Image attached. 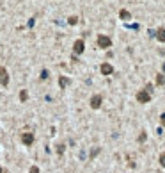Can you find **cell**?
I'll return each instance as SVG.
<instances>
[{"instance_id":"9a60e30c","label":"cell","mask_w":165,"mask_h":173,"mask_svg":"<svg viewBox=\"0 0 165 173\" xmlns=\"http://www.w3.org/2000/svg\"><path fill=\"white\" fill-rule=\"evenodd\" d=\"M64 150H66L64 145H59V146H57V152H59V154H64Z\"/></svg>"},{"instance_id":"e0dca14e","label":"cell","mask_w":165,"mask_h":173,"mask_svg":"<svg viewBox=\"0 0 165 173\" xmlns=\"http://www.w3.org/2000/svg\"><path fill=\"white\" fill-rule=\"evenodd\" d=\"M30 173H39V168L37 166H30Z\"/></svg>"},{"instance_id":"5bb4252c","label":"cell","mask_w":165,"mask_h":173,"mask_svg":"<svg viewBox=\"0 0 165 173\" xmlns=\"http://www.w3.org/2000/svg\"><path fill=\"white\" fill-rule=\"evenodd\" d=\"M160 164L165 168V154H161V155H160Z\"/></svg>"},{"instance_id":"3957f363","label":"cell","mask_w":165,"mask_h":173,"mask_svg":"<svg viewBox=\"0 0 165 173\" xmlns=\"http://www.w3.org/2000/svg\"><path fill=\"white\" fill-rule=\"evenodd\" d=\"M0 84H2V86L9 84V75H7V70L4 66H0Z\"/></svg>"},{"instance_id":"2e32d148","label":"cell","mask_w":165,"mask_h":173,"mask_svg":"<svg viewBox=\"0 0 165 173\" xmlns=\"http://www.w3.org/2000/svg\"><path fill=\"white\" fill-rule=\"evenodd\" d=\"M98 152H100V148H94L92 152H91V159H92V157H96V154H98Z\"/></svg>"},{"instance_id":"44dd1931","label":"cell","mask_w":165,"mask_h":173,"mask_svg":"<svg viewBox=\"0 0 165 173\" xmlns=\"http://www.w3.org/2000/svg\"><path fill=\"white\" fill-rule=\"evenodd\" d=\"M163 72H165V64H163ZM163 75H165V73H163Z\"/></svg>"},{"instance_id":"ac0fdd59","label":"cell","mask_w":165,"mask_h":173,"mask_svg":"<svg viewBox=\"0 0 165 173\" xmlns=\"http://www.w3.org/2000/svg\"><path fill=\"white\" fill-rule=\"evenodd\" d=\"M144 139H146V132H142V134L138 136V141H144Z\"/></svg>"},{"instance_id":"277c9868","label":"cell","mask_w":165,"mask_h":173,"mask_svg":"<svg viewBox=\"0 0 165 173\" xmlns=\"http://www.w3.org/2000/svg\"><path fill=\"white\" fill-rule=\"evenodd\" d=\"M101 102H103V98H101L100 95H94V96L91 98V107H92V109H100V107H101Z\"/></svg>"},{"instance_id":"8992f818","label":"cell","mask_w":165,"mask_h":173,"mask_svg":"<svg viewBox=\"0 0 165 173\" xmlns=\"http://www.w3.org/2000/svg\"><path fill=\"white\" fill-rule=\"evenodd\" d=\"M84 48H85V43H84V39H78V41H75V47H73L75 54H82V52H84Z\"/></svg>"},{"instance_id":"9c48e42d","label":"cell","mask_w":165,"mask_h":173,"mask_svg":"<svg viewBox=\"0 0 165 173\" xmlns=\"http://www.w3.org/2000/svg\"><path fill=\"white\" fill-rule=\"evenodd\" d=\"M67 84H69V79H67V77H60V79H59V86H60V88H62V89L66 88V86H67Z\"/></svg>"},{"instance_id":"6da1fadb","label":"cell","mask_w":165,"mask_h":173,"mask_svg":"<svg viewBox=\"0 0 165 173\" xmlns=\"http://www.w3.org/2000/svg\"><path fill=\"white\" fill-rule=\"evenodd\" d=\"M98 47H100V48H108V47H112V39H110L108 36H105V34H100V36H98Z\"/></svg>"},{"instance_id":"8fae6325","label":"cell","mask_w":165,"mask_h":173,"mask_svg":"<svg viewBox=\"0 0 165 173\" xmlns=\"http://www.w3.org/2000/svg\"><path fill=\"white\" fill-rule=\"evenodd\" d=\"M156 84H158V86H163V84H165V75H163V73H160V75L156 77Z\"/></svg>"},{"instance_id":"30bf717a","label":"cell","mask_w":165,"mask_h":173,"mask_svg":"<svg viewBox=\"0 0 165 173\" xmlns=\"http://www.w3.org/2000/svg\"><path fill=\"white\" fill-rule=\"evenodd\" d=\"M119 16H121L123 20H130V18H131V14H130V13H128L126 9H121V13H119Z\"/></svg>"},{"instance_id":"5b68a950","label":"cell","mask_w":165,"mask_h":173,"mask_svg":"<svg viewBox=\"0 0 165 173\" xmlns=\"http://www.w3.org/2000/svg\"><path fill=\"white\" fill-rule=\"evenodd\" d=\"M21 141H23V145L30 146V145L34 143V134H32V132H25V134L21 136Z\"/></svg>"},{"instance_id":"ffe728a7","label":"cell","mask_w":165,"mask_h":173,"mask_svg":"<svg viewBox=\"0 0 165 173\" xmlns=\"http://www.w3.org/2000/svg\"><path fill=\"white\" fill-rule=\"evenodd\" d=\"M0 173H7V171H6V169H2V166H0Z\"/></svg>"},{"instance_id":"ba28073f","label":"cell","mask_w":165,"mask_h":173,"mask_svg":"<svg viewBox=\"0 0 165 173\" xmlns=\"http://www.w3.org/2000/svg\"><path fill=\"white\" fill-rule=\"evenodd\" d=\"M156 39L161 41V43H165V29H158L156 30Z\"/></svg>"},{"instance_id":"52a82bcc","label":"cell","mask_w":165,"mask_h":173,"mask_svg":"<svg viewBox=\"0 0 165 173\" xmlns=\"http://www.w3.org/2000/svg\"><path fill=\"white\" fill-rule=\"evenodd\" d=\"M112 72H114L112 64H108V62H103V64H101V73H103V75H112Z\"/></svg>"},{"instance_id":"7c38bea8","label":"cell","mask_w":165,"mask_h":173,"mask_svg":"<svg viewBox=\"0 0 165 173\" xmlns=\"http://www.w3.org/2000/svg\"><path fill=\"white\" fill-rule=\"evenodd\" d=\"M27 96H29V95H27V91H25V89H21V93H20V100H21V102H25V100H27Z\"/></svg>"},{"instance_id":"7a4b0ae2","label":"cell","mask_w":165,"mask_h":173,"mask_svg":"<svg viewBox=\"0 0 165 173\" xmlns=\"http://www.w3.org/2000/svg\"><path fill=\"white\" fill-rule=\"evenodd\" d=\"M137 100H138L140 104H147V102L151 100V93L146 91V89H140V91L137 93Z\"/></svg>"},{"instance_id":"d6986e66","label":"cell","mask_w":165,"mask_h":173,"mask_svg":"<svg viewBox=\"0 0 165 173\" xmlns=\"http://www.w3.org/2000/svg\"><path fill=\"white\" fill-rule=\"evenodd\" d=\"M160 120H161V125H163V127H165V113H163V114H161V116H160Z\"/></svg>"},{"instance_id":"4fadbf2b","label":"cell","mask_w":165,"mask_h":173,"mask_svg":"<svg viewBox=\"0 0 165 173\" xmlns=\"http://www.w3.org/2000/svg\"><path fill=\"white\" fill-rule=\"evenodd\" d=\"M77 21H78L77 16H71V18H69V23H71V25H77Z\"/></svg>"}]
</instances>
